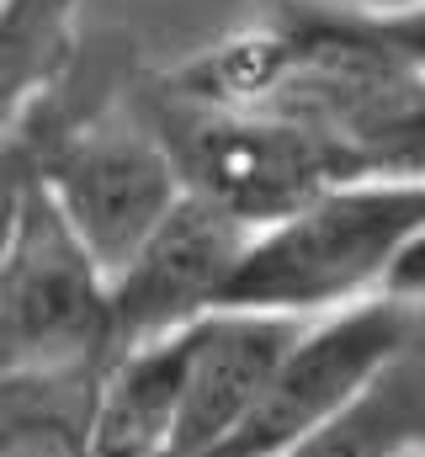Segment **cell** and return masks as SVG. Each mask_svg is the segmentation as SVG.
I'll use <instances>...</instances> for the list:
<instances>
[{
    "label": "cell",
    "mask_w": 425,
    "mask_h": 457,
    "mask_svg": "<svg viewBox=\"0 0 425 457\" xmlns=\"http://www.w3.org/2000/svg\"><path fill=\"white\" fill-rule=\"evenodd\" d=\"M356 5H421V0H356Z\"/></svg>",
    "instance_id": "obj_12"
},
{
    "label": "cell",
    "mask_w": 425,
    "mask_h": 457,
    "mask_svg": "<svg viewBox=\"0 0 425 457\" xmlns=\"http://www.w3.org/2000/svg\"><path fill=\"white\" fill-rule=\"evenodd\" d=\"M80 0H0V128L70 64L80 48L70 16Z\"/></svg>",
    "instance_id": "obj_10"
},
{
    "label": "cell",
    "mask_w": 425,
    "mask_h": 457,
    "mask_svg": "<svg viewBox=\"0 0 425 457\" xmlns=\"http://www.w3.org/2000/svg\"><path fill=\"white\" fill-rule=\"evenodd\" d=\"M421 250L425 176L329 181L298 208L250 228L223 303L314 320L372 293L425 298Z\"/></svg>",
    "instance_id": "obj_2"
},
{
    "label": "cell",
    "mask_w": 425,
    "mask_h": 457,
    "mask_svg": "<svg viewBox=\"0 0 425 457\" xmlns=\"http://www.w3.org/2000/svg\"><path fill=\"white\" fill-rule=\"evenodd\" d=\"M86 372H5L0 378V457H91V388Z\"/></svg>",
    "instance_id": "obj_9"
},
{
    "label": "cell",
    "mask_w": 425,
    "mask_h": 457,
    "mask_svg": "<svg viewBox=\"0 0 425 457\" xmlns=\"http://www.w3.org/2000/svg\"><path fill=\"white\" fill-rule=\"evenodd\" d=\"M304 330L293 314L229 309L218 303L203 320L176 330V420L171 457H212L218 442L245 420L266 372L288 341Z\"/></svg>",
    "instance_id": "obj_7"
},
{
    "label": "cell",
    "mask_w": 425,
    "mask_h": 457,
    "mask_svg": "<svg viewBox=\"0 0 425 457\" xmlns=\"http://www.w3.org/2000/svg\"><path fill=\"white\" fill-rule=\"evenodd\" d=\"M415 341H425V298L399 293H372L304 320V330L288 341L261 394L250 399L245 420L218 442L212 457H282Z\"/></svg>",
    "instance_id": "obj_5"
},
{
    "label": "cell",
    "mask_w": 425,
    "mask_h": 457,
    "mask_svg": "<svg viewBox=\"0 0 425 457\" xmlns=\"http://www.w3.org/2000/svg\"><path fill=\"white\" fill-rule=\"evenodd\" d=\"M171 75L335 144L362 176H425L421 5L261 0Z\"/></svg>",
    "instance_id": "obj_1"
},
{
    "label": "cell",
    "mask_w": 425,
    "mask_h": 457,
    "mask_svg": "<svg viewBox=\"0 0 425 457\" xmlns=\"http://www.w3.org/2000/svg\"><path fill=\"white\" fill-rule=\"evenodd\" d=\"M32 170H27V154L16 144L11 128H0V250L11 239V224H16V208H21V192H27Z\"/></svg>",
    "instance_id": "obj_11"
},
{
    "label": "cell",
    "mask_w": 425,
    "mask_h": 457,
    "mask_svg": "<svg viewBox=\"0 0 425 457\" xmlns=\"http://www.w3.org/2000/svg\"><path fill=\"white\" fill-rule=\"evenodd\" d=\"M421 457H425V453H421Z\"/></svg>",
    "instance_id": "obj_13"
},
{
    "label": "cell",
    "mask_w": 425,
    "mask_h": 457,
    "mask_svg": "<svg viewBox=\"0 0 425 457\" xmlns=\"http://www.w3.org/2000/svg\"><path fill=\"white\" fill-rule=\"evenodd\" d=\"M425 453V341L383 361L362 394L304 431L282 457H421Z\"/></svg>",
    "instance_id": "obj_8"
},
{
    "label": "cell",
    "mask_w": 425,
    "mask_h": 457,
    "mask_svg": "<svg viewBox=\"0 0 425 457\" xmlns=\"http://www.w3.org/2000/svg\"><path fill=\"white\" fill-rule=\"evenodd\" d=\"M128 102L144 117V128L160 138L165 160L176 165L181 192L218 203L245 228H261L266 219L298 208L329 181L362 176L335 144H324L282 117L203 96L181 86L171 70L133 64Z\"/></svg>",
    "instance_id": "obj_3"
},
{
    "label": "cell",
    "mask_w": 425,
    "mask_h": 457,
    "mask_svg": "<svg viewBox=\"0 0 425 457\" xmlns=\"http://www.w3.org/2000/svg\"><path fill=\"white\" fill-rule=\"evenodd\" d=\"M106 356V271L43 197V187L27 181L11 239L0 250V378L86 372Z\"/></svg>",
    "instance_id": "obj_4"
},
{
    "label": "cell",
    "mask_w": 425,
    "mask_h": 457,
    "mask_svg": "<svg viewBox=\"0 0 425 457\" xmlns=\"http://www.w3.org/2000/svg\"><path fill=\"white\" fill-rule=\"evenodd\" d=\"M250 228L223 213L208 197L181 192L154 228L106 271V314H112V351L154 336H171L208 309L223 303L234 261Z\"/></svg>",
    "instance_id": "obj_6"
}]
</instances>
